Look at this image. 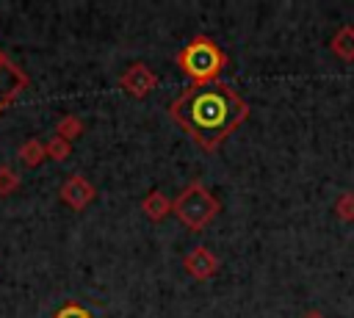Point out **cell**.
I'll return each mask as SVG.
<instances>
[{
  "label": "cell",
  "mask_w": 354,
  "mask_h": 318,
  "mask_svg": "<svg viewBox=\"0 0 354 318\" xmlns=\"http://www.w3.org/2000/svg\"><path fill=\"white\" fill-rule=\"evenodd\" d=\"M171 122H177L205 152H216L227 135L246 122L249 105L224 83L191 86L169 105Z\"/></svg>",
  "instance_id": "6da1fadb"
},
{
  "label": "cell",
  "mask_w": 354,
  "mask_h": 318,
  "mask_svg": "<svg viewBox=\"0 0 354 318\" xmlns=\"http://www.w3.org/2000/svg\"><path fill=\"white\" fill-rule=\"evenodd\" d=\"M177 66L194 80V86H207L216 83V77L227 66V55L213 39L196 36L177 53Z\"/></svg>",
  "instance_id": "7a4b0ae2"
},
{
  "label": "cell",
  "mask_w": 354,
  "mask_h": 318,
  "mask_svg": "<svg viewBox=\"0 0 354 318\" xmlns=\"http://www.w3.org/2000/svg\"><path fill=\"white\" fill-rule=\"evenodd\" d=\"M171 210H174V216L183 221L185 230L199 232V230H205V227L216 218V213L221 210V205H218V199H216L199 180H194V183H188V185L177 194Z\"/></svg>",
  "instance_id": "3957f363"
},
{
  "label": "cell",
  "mask_w": 354,
  "mask_h": 318,
  "mask_svg": "<svg viewBox=\"0 0 354 318\" xmlns=\"http://www.w3.org/2000/svg\"><path fill=\"white\" fill-rule=\"evenodd\" d=\"M119 86L127 91V94H133V97H147L155 86H158V77H155V72L147 66V64H133V66H127L124 72H122V77H119Z\"/></svg>",
  "instance_id": "277c9868"
},
{
  "label": "cell",
  "mask_w": 354,
  "mask_h": 318,
  "mask_svg": "<svg viewBox=\"0 0 354 318\" xmlns=\"http://www.w3.org/2000/svg\"><path fill=\"white\" fill-rule=\"evenodd\" d=\"M183 265H185V271H188L194 279H210V277H216V271H218V257H216L207 246H196V249H191V252L185 254Z\"/></svg>",
  "instance_id": "5b68a950"
},
{
  "label": "cell",
  "mask_w": 354,
  "mask_h": 318,
  "mask_svg": "<svg viewBox=\"0 0 354 318\" xmlns=\"http://www.w3.org/2000/svg\"><path fill=\"white\" fill-rule=\"evenodd\" d=\"M22 86H25V77H22L19 69L0 53V111L19 94Z\"/></svg>",
  "instance_id": "8992f818"
},
{
  "label": "cell",
  "mask_w": 354,
  "mask_h": 318,
  "mask_svg": "<svg viewBox=\"0 0 354 318\" xmlns=\"http://www.w3.org/2000/svg\"><path fill=\"white\" fill-rule=\"evenodd\" d=\"M61 196L72 205V207H86L88 202H91V196H94V188H91V183L88 180H83L80 174H75L66 185H64V191H61Z\"/></svg>",
  "instance_id": "52a82bcc"
},
{
  "label": "cell",
  "mask_w": 354,
  "mask_h": 318,
  "mask_svg": "<svg viewBox=\"0 0 354 318\" xmlns=\"http://www.w3.org/2000/svg\"><path fill=\"white\" fill-rule=\"evenodd\" d=\"M171 207H174V202H171L166 194H160V191H149V194L144 196V202H141L144 216L152 218V221H163V218L171 213Z\"/></svg>",
  "instance_id": "ba28073f"
},
{
  "label": "cell",
  "mask_w": 354,
  "mask_h": 318,
  "mask_svg": "<svg viewBox=\"0 0 354 318\" xmlns=\"http://www.w3.org/2000/svg\"><path fill=\"white\" fill-rule=\"evenodd\" d=\"M332 53L340 58V61H354V25H343L332 41H329Z\"/></svg>",
  "instance_id": "9c48e42d"
},
{
  "label": "cell",
  "mask_w": 354,
  "mask_h": 318,
  "mask_svg": "<svg viewBox=\"0 0 354 318\" xmlns=\"http://www.w3.org/2000/svg\"><path fill=\"white\" fill-rule=\"evenodd\" d=\"M335 213H337V218H343V221H354V194H351V191H346V194L337 196Z\"/></svg>",
  "instance_id": "30bf717a"
},
{
  "label": "cell",
  "mask_w": 354,
  "mask_h": 318,
  "mask_svg": "<svg viewBox=\"0 0 354 318\" xmlns=\"http://www.w3.org/2000/svg\"><path fill=\"white\" fill-rule=\"evenodd\" d=\"M58 318H88V312L80 310V307H64V310L58 312Z\"/></svg>",
  "instance_id": "8fae6325"
},
{
  "label": "cell",
  "mask_w": 354,
  "mask_h": 318,
  "mask_svg": "<svg viewBox=\"0 0 354 318\" xmlns=\"http://www.w3.org/2000/svg\"><path fill=\"white\" fill-rule=\"evenodd\" d=\"M61 130H64V135H77L80 133V122L77 119H66V122H61Z\"/></svg>",
  "instance_id": "7c38bea8"
},
{
  "label": "cell",
  "mask_w": 354,
  "mask_h": 318,
  "mask_svg": "<svg viewBox=\"0 0 354 318\" xmlns=\"http://www.w3.org/2000/svg\"><path fill=\"white\" fill-rule=\"evenodd\" d=\"M304 318H324V312H318V310H310V312H304Z\"/></svg>",
  "instance_id": "4fadbf2b"
}]
</instances>
